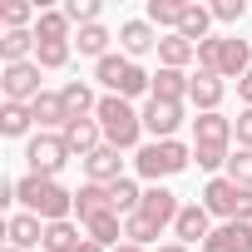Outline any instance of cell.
I'll list each match as a JSON object with an SVG mask.
<instances>
[{"mask_svg": "<svg viewBox=\"0 0 252 252\" xmlns=\"http://www.w3.org/2000/svg\"><path fill=\"white\" fill-rule=\"evenodd\" d=\"M158 40H163V35H158L149 20H124V25H119V45H124V55H129V60L158 50Z\"/></svg>", "mask_w": 252, "mask_h": 252, "instance_id": "9a60e30c", "label": "cell"}, {"mask_svg": "<svg viewBox=\"0 0 252 252\" xmlns=\"http://www.w3.org/2000/svg\"><path fill=\"white\" fill-rule=\"evenodd\" d=\"M69 30H74V25H69L64 10H40V20H35V40H69V45H74Z\"/></svg>", "mask_w": 252, "mask_h": 252, "instance_id": "1f68e13d", "label": "cell"}, {"mask_svg": "<svg viewBox=\"0 0 252 252\" xmlns=\"http://www.w3.org/2000/svg\"><path fill=\"white\" fill-rule=\"evenodd\" d=\"M30 20H40V5H25V0H5L0 5V25L5 30H30Z\"/></svg>", "mask_w": 252, "mask_h": 252, "instance_id": "d590c367", "label": "cell"}, {"mask_svg": "<svg viewBox=\"0 0 252 252\" xmlns=\"http://www.w3.org/2000/svg\"><path fill=\"white\" fill-rule=\"evenodd\" d=\"M5 247H20V252H30V247H45V222L35 218V213H10L5 218Z\"/></svg>", "mask_w": 252, "mask_h": 252, "instance_id": "4fadbf2b", "label": "cell"}, {"mask_svg": "<svg viewBox=\"0 0 252 252\" xmlns=\"http://www.w3.org/2000/svg\"><path fill=\"white\" fill-rule=\"evenodd\" d=\"M5 252H20V247H5Z\"/></svg>", "mask_w": 252, "mask_h": 252, "instance_id": "7dc6e473", "label": "cell"}, {"mask_svg": "<svg viewBox=\"0 0 252 252\" xmlns=\"http://www.w3.org/2000/svg\"><path fill=\"white\" fill-rule=\"evenodd\" d=\"M183 5H188V0H149V15H144V20H149L154 30L163 25L168 35H178V25H183Z\"/></svg>", "mask_w": 252, "mask_h": 252, "instance_id": "4dcf8cb0", "label": "cell"}, {"mask_svg": "<svg viewBox=\"0 0 252 252\" xmlns=\"http://www.w3.org/2000/svg\"><path fill=\"white\" fill-rule=\"evenodd\" d=\"M173 237H178L183 247H203V242L213 237V213H208L203 203H183V213L173 218Z\"/></svg>", "mask_w": 252, "mask_h": 252, "instance_id": "52a82bcc", "label": "cell"}, {"mask_svg": "<svg viewBox=\"0 0 252 252\" xmlns=\"http://www.w3.org/2000/svg\"><path fill=\"white\" fill-rule=\"evenodd\" d=\"M60 99H64L69 119H94V114H99V99H104V94H94V89H89V79H69V84L60 89Z\"/></svg>", "mask_w": 252, "mask_h": 252, "instance_id": "d6986e66", "label": "cell"}, {"mask_svg": "<svg viewBox=\"0 0 252 252\" xmlns=\"http://www.w3.org/2000/svg\"><path fill=\"white\" fill-rule=\"evenodd\" d=\"M158 222L154 218H144V213H129L124 218V242H134V247H149V242H158Z\"/></svg>", "mask_w": 252, "mask_h": 252, "instance_id": "d6a6232c", "label": "cell"}, {"mask_svg": "<svg viewBox=\"0 0 252 252\" xmlns=\"http://www.w3.org/2000/svg\"><path fill=\"white\" fill-rule=\"evenodd\" d=\"M232 222H252V188H242V203H237V218Z\"/></svg>", "mask_w": 252, "mask_h": 252, "instance_id": "b9f144b4", "label": "cell"}, {"mask_svg": "<svg viewBox=\"0 0 252 252\" xmlns=\"http://www.w3.org/2000/svg\"><path fill=\"white\" fill-rule=\"evenodd\" d=\"M109 40H114V35H109L104 25H84V30H74V50H79V55H89L94 64H99L104 55H114V50H109Z\"/></svg>", "mask_w": 252, "mask_h": 252, "instance_id": "f546056e", "label": "cell"}, {"mask_svg": "<svg viewBox=\"0 0 252 252\" xmlns=\"http://www.w3.org/2000/svg\"><path fill=\"white\" fill-rule=\"evenodd\" d=\"M188 89H193V74H183V69H154V94L149 99H168V104H183L188 99Z\"/></svg>", "mask_w": 252, "mask_h": 252, "instance_id": "ffe728a7", "label": "cell"}, {"mask_svg": "<svg viewBox=\"0 0 252 252\" xmlns=\"http://www.w3.org/2000/svg\"><path fill=\"white\" fill-rule=\"evenodd\" d=\"M35 30H5L0 35V64H25V60H35Z\"/></svg>", "mask_w": 252, "mask_h": 252, "instance_id": "cb8c5ba5", "label": "cell"}, {"mask_svg": "<svg viewBox=\"0 0 252 252\" xmlns=\"http://www.w3.org/2000/svg\"><path fill=\"white\" fill-rule=\"evenodd\" d=\"M94 79L109 89V94H119V99H139V94H154V74L139 64V60H129V55H104L99 64H94Z\"/></svg>", "mask_w": 252, "mask_h": 252, "instance_id": "3957f363", "label": "cell"}, {"mask_svg": "<svg viewBox=\"0 0 252 252\" xmlns=\"http://www.w3.org/2000/svg\"><path fill=\"white\" fill-rule=\"evenodd\" d=\"M247 69H252V45L242 35H222V64H218V74L222 79H242Z\"/></svg>", "mask_w": 252, "mask_h": 252, "instance_id": "ac0fdd59", "label": "cell"}, {"mask_svg": "<svg viewBox=\"0 0 252 252\" xmlns=\"http://www.w3.org/2000/svg\"><path fill=\"white\" fill-rule=\"evenodd\" d=\"M144 218H154L158 227H173V218L183 213V203H178V193L173 188H163V183H154V188H144V208H139Z\"/></svg>", "mask_w": 252, "mask_h": 252, "instance_id": "7c38bea8", "label": "cell"}, {"mask_svg": "<svg viewBox=\"0 0 252 252\" xmlns=\"http://www.w3.org/2000/svg\"><path fill=\"white\" fill-rule=\"evenodd\" d=\"M84 237L114 252V247H124V242H119V237H124V218H119V213H99V218L84 222Z\"/></svg>", "mask_w": 252, "mask_h": 252, "instance_id": "4316f807", "label": "cell"}, {"mask_svg": "<svg viewBox=\"0 0 252 252\" xmlns=\"http://www.w3.org/2000/svg\"><path fill=\"white\" fill-rule=\"evenodd\" d=\"M203 252H252V222H222L203 242Z\"/></svg>", "mask_w": 252, "mask_h": 252, "instance_id": "e0dca14e", "label": "cell"}, {"mask_svg": "<svg viewBox=\"0 0 252 252\" xmlns=\"http://www.w3.org/2000/svg\"><path fill=\"white\" fill-rule=\"evenodd\" d=\"M15 188H20V213H35L40 222H64L74 213V193L60 178L25 173V178H15Z\"/></svg>", "mask_w": 252, "mask_h": 252, "instance_id": "6da1fadb", "label": "cell"}, {"mask_svg": "<svg viewBox=\"0 0 252 252\" xmlns=\"http://www.w3.org/2000/svg\"><path fill=\"white\" fill-rule=\"evenodd\" d=\"M60 139H64V149L84 163L99 144H104V129H99V119H69L64 124V129H60Z\"/></svg>", "mask_w": 252, "mask_h": 252, "instance_id": "30bf717a", "label": "cell"}, {"mask_svg": "<svg viewBox=\"0 0 252 252\" xmlns=\"http://www.w3.org/2000/svg\"><path fill=\"white\" fill-rule=\"evenodd\" d=\"M193 144H227L232 149V119L227 114H198L193 119Z\"/></svg>", "mask_w": 252, "mask_h": 252, "instance_id": "603a6c76", "label": "cell"}, {"mask_svg": "<svg viewBox=\"0 0 252 252\" xmlns=\"http://www.w3.org/2000/svg\"><path fill=\"white\" fill-rule=\"evenodd\" d=\"M178 35L183 40H193V45H203V40H213V5H183V25H178Z\"/></svg>", "mask_w": 252, "mask_h": 252, "instance_id": "d4e9b609", "label": "cell"}, {"mask_svg": "<svg viewBox=\"0 0 252 252\" xmlns=\"http://www.w3.org/2000/svg\"><path fill=\"white\" fill-rule=\"evenodd\" d=\"M84 242V222L64 218V222H45V252H79Z\"/></svg>", "mask_w": 252, "mask_h": 252, "instance_id": "7402d4cb", "label": "cell"}, {"mask_svg": "<svg viewBox=\"0 0 252 252\" xmlns=\"http://www.w3.org/2000/svg\"><path fill=\"white\" fill-rule=\"evenodd\" d=\"M69 55H74L69 40H40V45H35V64H40V69H64Z\"/></svg>", "mask_w": 252, "mask_h": 252, "instance_id": "836d02e7", "label": "cell"}, {"mask_svg": "<svg viewBox=\"0 0 252 252\" xmlns=\"http://www.w3.org/2000/svg\"><path fill=\"white\" fill-rule=\"evenodd\" d=\"M74 213H79V222H89V218H99V213H114V198H109V188L104 183H79V193H74Z\"/></svg>", "mask_w": 252, "mask_h": 252, "instance_id": "44dd1931", "label": "cell"}, {"mask_svg": "<svg viewBox=\"0 0 252 252\" xmlns=\"http://www.w3.org/2000/svg\"><path fill=\"white\" fill-rule=\"evenodd\" d=\"M188 163H193V149H188V144H178V139H149V144L134 154V173H139V178H149V183L173 178V173H183Z\"/></svg>", "mask_w": 252, "mask_h": 252, "instance_id": "277c9868", "label": "cell"}, {"mask_svg": "<svg viewBox=\"0 0 252 252\" xmlns=\"http://www.w3.org/2000/svg\"><path fill=\"white\" fill-rule=\"evenodd\" d=\"M193 158H198V168L203 173H227V158H232V149L227 144H193Z\"/></svg>", "mask_w": 252, "mask_h": 252, "instance_id": "e575fe53", "label": "cell"}, {"mask_svg": "<svg viewBox=\"0 0 252 252\" xmlns=\"http://www.w3.org/2000/svg\"><path fill=\"white\" fill-rule=\"evenodd\" d=\"M139 114H144V134H154V139H173L183 129V119H188L183 104H168V99H149Z\"/></svg>", "mask_w": 252, "mask_h": 252, "instance_id": "ba28073f", "label": "cell"}, {"mask_svg": "<svg viewBox=\"0 0 252 252\" xmlns=\"http://www.w3.org/2000/svg\"><path fill=\"white\" fill-rule=\"evenodd\" d=\"M119 154H124V149H114V144H99V149L84 158V173H89V183H104V188H109V183H119V178H124V158H119Z\"/></svg>", "mask_w": 252, "mask_h": 252, "instance_id": "8fae6325", "label": "cell"}, {"mask_svg": "<svg viewBox=\"0 0 252 252\" xmlns=\"http://www.w3.org/2000/svg\"><path fill=\"white\" fill-rule=\"evenodd\" d=\"M222 178H232L237 188H252V149H237L232 158H227V173Z\"/></svg>", "mask_w": 252, "mask_h": 252, "instance_id": "74e56055", "label": "cell"}, {"mask_svg": "<svg viewBox=\"0 0 252 252\" xmlns=\"http://www.w3.org/2000/svg\"><path fill=\"white\" fill-rule=\"evenodd\" d=\"M114 252H149V247H134V242H124V247H114Z\"/></svg>", "mask_w": 252, "mask_h": 252, "instance_id": "bcb514c9", "label": "cell"}, {"mask_svg": "<svg viewBox=\"0 0 252 252\" xmlns=\"http://www.w3.org/2000/svg\"><path fill=\"white\" fill-rule=\"evenodd\" d=\"M232 139H237V149H252V109H242L232 119Z\"/></svg>", "mask_w": 252, "mask_h": 252, "instance_id": "60d3db41", "label": "cell"}, {"mask_svg": "<svg viewBox=\"0 0 252 252\" xmlns=\"http://www.w3.org/2000/svg\"><path fill=\"white\" fill-rule=\"evenodd\" d=\"M158 252H193V247H183V242H163Z\"/></svg>", "mask_w": 252, "mask_h": 252, "instance_id": "ee69618b", "label": "cell"}, {"mask_svg": "<svg viewBox=\"0 0 252 252\" xmlns=\"http://www.w3.org/2000/svg\"><path fill=\"white\" fill-rule=\"evenodd\" d=\"M99 0H69V5H64V15H69V25L74 30H84V25H99Z\"/></svg>", "mask_w": 252, "mask_h": 252, "instance_id": "8d00e7d4", "label": "cell"}, {"mask_svg": "<svg viewBox=\"0 0 252 252\" xmlns=\"http://www.w3.org/2000/svg\"><path fill=\"white\" fill-rule=\"evenodd\" d=\"M94 119H99V129H104V144H114V149H124V154H129V149L139 154V149H144V144H139V139H144V114H139L129 99L104 94Z\"/></svg>", "mask_w": 252, "mask_h": 252, "instance_id": "7a4b0ae2", "label": "cell"}, {"mask_svg": "<svg viewBox=\"0 0 252 252\" xmlns=\"http://www.w3.org/2000/svg\"><path fill=\"white\" fill-rule=\"evenodd\" d=\"M247 15V0H213V20H222V25H237Z\"/></svg>", "mask_w": 252, "mask_h": 252, "instance_id": "ab89813d", "label": "cell"}, {"mask_svg": "<svg viewBox=\"0 0 252 252\" xmlns=\"http://www.w3.org/2000/svg\"><path fill=\"white\" fill-rule=\"evenodd\" d=\"M30 129H35L30 104H0V134H5V139H25Z\"/></svg>", "mask_w": 252, "mask_h": 252, "instance_id": "f1b7e54d", "label": "cell"}, {"mask_svg": "<svg viewBox=\"0 0 252 252\" xmlns=\"http://www.w3.org/2000/svg\"><path fill=\"white\" fill-rule=\"evenodd\" d=\"M79 252H109V247H99V242H89V237H84V242H79Z\"/></svg>", "mask_w": 252, "mask_h": 252, "instance_id": "f6af8a7d", "label": "cell"}, {"mask_svg": "<svg viewBox=\"0 0 252 252\" xmlns=\"http://www.w3.org/2000/svg\"><path fill=\"white\" fill-rule=\"evenodd\" d=\"M222 94H227L222 74H193V89H188V104H193L198 114H222Z\"/></svg>", "mask_w": 252, "mask_h": 252, "instance_id": "5bb4252c", "label": "cell"}, {"mask_svg": "<svg viewBox=\"0 0 252 252\" xmlns=\"http://www.w3.org/2000/svg\"><path fill=\"white\" fill-rule=\"evenodd\" d=\"M69 158H74V154L64 149L60 134H35V139L25 144V163H30V173H40V178H60V168H64Z\"/></svg>", "mask_w": 252, "mask_h": 252, "instance_id": "8992f818", "label": "cell"}, {"mask_svg": "<svg viewBox=\"0 0 252 252\" xmlns=\"http://www.w3.org/2000/svg\"><path fill=\"white\" fill-rule=\"evenodd\" d=\"M198 60V45L193 40H183V35H163L158 40V64L163 69H188Z\"/></svg>", "mask_w": 252, "mask_h": 252, "instance_id": "484cf974", "label": "cell"}, {"mask_svg": "<svg viewBox=\"0 0 252 252\" xmlns=\"http://www.w3.org/2000/svg\"><path fill=\"white\" fill-rule=\"evenodd\" d=\"M218 64H222V35L198 45V74H218Z\"/></svg>", "mask_w": 252, "mask_h": 252, "instance_id": "f35d334b", "label": "cell"}, {"mask_svg": "<svg viewBox=\"0 0 252 252\" xmlns=\"http://www.w3.org/2000/svg\"><path fill=\"white\" fill-rule=\"evenodd\" d=\"M30 114H35V124H40V134H60L64 124H69V109H64L60 89H45V94L30 104Z\"/></svg>", "mask_w": 252, "mask_h": 252, "instance_id": "2e32d148", "label": "cell"}, {"mask_svg": "<svg viewBox=\"0 0 252 252\" xmlns=\"http://www.w3.org/2000/svg\"><path fill=\"white\" fill-rule=\"evenodd\" d=\"M109 198H114V213H119V218H129V213L144 208V188H139V178H129V173H124L119 183H109Z\"/></svg>", "mask_w": 252, "mask_h": 252, "instance_id": "83f0119b", "label": "cell"}, {"mask_svg": "<svg viewBox=\"0 0 252 252\" xmlns=\"http://www.w3.org/2000/svg\"><path fill=\"white\" fill-rule=\"evenodd\" d=\"M237 99H242V109H252V69L237 79Z\"/></svg>", "mask_w": 252, "mask_h": 252, "instance_id": "7bdbcfd3", "label": "cell"}, {"mask_svg": "<svg viewBox=\"0 0 252 252\" xmlns=\"http://www.w3.org/2000/svg\"><path fill=\"white\" fill-rule=\"evenodd\" d=\"M237 203H242V188H237L232 178H222V173H218V178H208V183H203V208H208L213 218L232 222V218H237Z\"/></svg>", "mask_w": 252, "mask_h": 252, "instance_id": "9c48e42d", "label": "cell"}, {"mask_svg": "<svg viewBox=\"0 0 252 252\" xmlns=\"http://www.w3.org/2000/svg\"><path fill=\"white\" fill-rule=\"evenodd\" d=\"M40 64L25 60V64H0V94H5V104H35L45 89H40Z\"/></svg>", "mask_w": 252, "mask_h": 252, "instance_id": "5b68a950", "label": "cell"}]
</instances>
